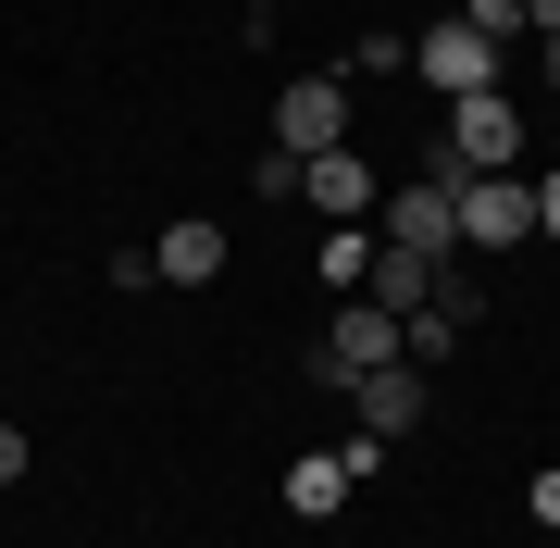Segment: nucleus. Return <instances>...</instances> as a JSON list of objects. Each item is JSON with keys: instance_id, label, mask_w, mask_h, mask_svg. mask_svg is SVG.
I'll return each mask as SVG.
<instances>
[{"instance_id": "10", "label": "nucleus", "mask_w": 560, "mask_h": 548, "mask_svg": "<svg viewBox=\"0 0 560 548\" xmlns=\"http://www.w3.org/2000/svg\"><path fill=\"white\" fill-rule=\"evenodd\" d=\"M460 337H474V325H460V312H448V300H423V312H411V325H399V362H448V349H460Z\"/></svg>"}, {"instance_id": "6", "label": "nucleus", "mask_w": 560, "mask_h": 548, "mask_svg": "<svg viewBox=\"0 0 560 548\" xmlns=\"http://www.w3.org/2000/svg\"><path fill=\"white\" fill-rule=\"evenodd\" d=\"M300 187H312V212H324V224H374V200H386V175L361 163V150H312Z\"/></svg>"}, {"instance_id": "7", "label": "nucleus", "mask_w": 560, "mask_h": 548, "mask_svg": "<svg viewBox=\"0 0 560 548\" xmlns=\"http://www.w3.org/2000/svg\"><path fill=\"white\" fill-rule=\"evenodd\" d=\"M349 386H361V436L399 448V436L423 424V362H386V374H349Z\"/></svg>"}, {"instance_id": "13", "label": "nucleus", "mask_w": 560, "mask_h": 548, "mask_svg": "<svg viewBox=\"0 0 560 548\" xmlns=\"http://www.w3.org/2000/svg\"><path fill=\"white\" fill-rule=\"evenodd\" d=\"M460 25H474V38H499V50H511V38H523V0H460Z\"/></svg>"}, {"instance_id": "1", "label": "nucleus", "mask_w": 560, "mask_h": 548, "mask_svg": "<svg viewBox=\"0 0 560 548\" xmlns=\"http://www.w3.org/2000/svg\"><path fill=\"white\" fill-rule=\"evenodd\" d=\"M448 212H460V263H499V249L536 237V187H523V175H460Z\"/></svg>"}, {"instance_id": "15", "label": "nucleus", "mask_w": 560, "mask_h": 548, "mask_svg": "<svg viewBox=\"0 0 560 548\" xmlns=\"http://www.w3.org/2000/svg\"><path fill=\"white\" fill-rule=\"evenodd\" d=\"M13 474H25V424H0V487H13Z\"/></svg>"}, {"instance_id": "16", "label": "nucleus", "mask_w": 560, "mask_h": 548, "mask_svg": "<svg viewBox=\"0 0 560 548\" xmlns=\"http://www.w3.org/2000/svg\"><path fill=\"white\" fill-rule=\"evenodd\" d=\"M536 524H548V536H560V474H536Z\"/></svg>"}, {"instance_id": "11", "label": "nucleus", "mask_w": 560, "mask_h": 548, "mask_svg": "<svg viewBox=\"0 0 560 548\" xmlns=\"http://www.w3.org/2000/svg\"><path fill=\"white\" fill-rule=\"evenodd\" d=\"M361 275H374V224H337V237H324V287L361 300Z\"/></svg>"}, {"instance_id": "14", "label": "nucleus", "mask_w": 560, "mask_h": 548, "mask_svg": "<svg viewBox=\"0 0 560 548\" xmlns=\"http://www.w3.org/2000/svg\"><path fill=\"white\" fill-rule=\"evenodd\" d=\"M536 187V237H560V175H523Z\"/></svg>"}, {"instance_id": "4", "label": "nucleus", "mask_w": 560, "mask_h": 548, "mask_svg": "<svg viewBox=\"0 0 560 548\" xmlns=\"http://www.w3.org/2000/svg\"><path fill=\"white\" fill-rule=\"evenodd\" d=\"M275 150H349V88L337 75H287V101H275Z\"/></svg>"}, {"instance_id": "3", "label": "nucleus", "mask_w": 560, "mask_h": 548, "mask_svg": "<svg viewBox=\"0 0 560 548\" xmlns=\"http://www.w3.org/2000/svg\"><path fill=\"white\" fill-rule=\"evenodd\" d=\"M411 75L423 88H436V101H474V88H499V38H474V25H423V38H411Z\"/></svg>"}, {"instance_id": "2", "label": "nucleus", "mask_w": 560, "mask_h": 548, "mask_svg": "<svg viewBox=\"0 0 560 548\" xmlns=\"http://www.w3.org/2000/svg\"><path fill=\"white\" fill-rule=\"evenodd\" d=\"M436 150H448L460 175H511L523 163V113L499 101V88H474V101H448V138Z\"/></svg>"}, {"instance_id": "5", "label": "nucleus", "mask_w": 560, "mask_h": 548, "mask_svg": "<svg viewBox=\"0 0 560 548\" xmlns=\"http://www.w3.org/2000/svg\"><path fill=\"white\" fill-rule=\"evenodd\" d=\"M399 362V312H374V300H337V325H324V374H386Z\"/></svg>"}, {"instance_id": "9", "label": "nucleus", "mask_w": 560, "mask_h": 548, "mask_svg": "<svg viewBox=\"0 0 560 548\" xmlns=\"http://www.w3.org/2000/svg\"><path fill=\"white\" fill-rule=\"evenodd\" d=\"M349 487H361V474L337 462V448H300V462H287V511H300V524H324V511H349Z\"/></svg>"}, {"instance_id": "8", "label": "nucleus", "mask_w": 560, "mask_h": 548, "mask_svg": "<svg viewBox=\"0 0 560 548\" xmlns=\"http://www.w3.org/2000/svg\"><path fill=\"white\" fill-rule=\"evenodd\" d=\"M150 263H162V287H212V275H224V224H200V212H187V224H162V237H150Z\"/></svg>"}, {"instance_id": "12", "label": "nucleus", "mask_w": 560, "mask_h": 548, "mask_svg": "<svg viewBox=\"0 0 560 548\" xmlns=\"http://www.w3.org/2000/svg\"><path fill=\"white\" fill-rule=\"evenodd\" d=\"M249 200H300V150H261V163H249Z\"/></svg>"}, {"instance_id": "17", "label": "nucleus", "mask_w": 560, "mask_h": 548, "mask_svg": "<svg viewBox=\"0 0 560 548\" xmlns=\"http://www.w3.org/2000/svg\"><path fill=\"white\" fill-rule=\"evenodd\" d=\"M548 88H560V38H548Z\"/></svg>"}]
</instances>
